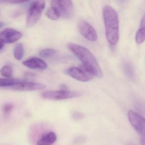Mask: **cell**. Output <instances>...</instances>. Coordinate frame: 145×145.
Segmentation results:
<instances>
[{"mask_svg": "<svg viewBox=\"0 0 145 145\" xmlns=\"http://www.w3.org/2000/svg\"><path fill=\"white\" fill-rule=\"evenodd\" d=\"M124 67L126 74L129 77H133L134 73L132 66L129 64H128V63H127L125 65Z\"/></svg>", "mask_w": 145, "mask_h": 145, "instance_id": "19", "label": "cell"}, {"mask_svg": "<svg viewBox=\"0 0 145 145\" xmlns=\"http://www.w3.org/2000/svg\"><path fill=\"white\" fill-rule=\"evenodd\" d=\"M3 43L0 41V50L3 48Z\"/></svg>", "mask_w": 145, "mask_h": 145, "instance_id": "24", "label": "cell"}, {"mask_svg": "<svg viewBox=\"0 0 145 145\" xmlns=\"http://www.w3.org/2000/svg\"><path fill=\"white\" fill-rule=\"evenodd\" d=\"M23 64L25 66L33 70H43L47 67V65L44 60L36 57L24 61Z\"/></svg>", "mask_w": 145, "mask_h": 145, "instance_id": "11", "label": "cell"}, {"mask_svg": "<svg viewBox=\"0 0 145 145\" xmlns=\"http://www.w3.org/2000/svg\"><path fill=\"white\" fill-rule=\"evenodd\" d=\"M45 7L44 0H37L31 3L28 9L26 16V25L28 27L33 26L37 23Z\"/></svg>", "mask_w": 145, "mask_h": 145, "instance_id": "3", "label": "cell"}, {"mask_svg": "<svg viewBox=\"0 0 145 145\" xmlns=\"http://www.w3.org/2000/svg\"><path fill=\"white\" fill-rule=\"evenodd\" d=\"M0 74L5 78H12L13 75L12 69L9 66H4L0 70Z\"/></svg>", "mask_w": 145, "mask_h": 145, "instance_id": "17", "label": "cell"}, {"mask_svg": "<svg viewBox=\"0 0 145 145\" xmlns=\"http://www.w3.org/2000/svg\"><path fill=\"white\" fill-rule=\"evenodd\" d=\"M4 23H2V22H0V28L2 27L3 26H4Z\"/></svg>", "mask_w": 145, "mask_h": 145, "instance_id": "25", "label": "cell"}, {"mask_svg": "<svg viewBox=\"0 0 145 145\" xmlns=\"http://www.w3.org/2000/svg\"><path fill=\"white\" fill-rule=\"evenodd\" d=\"M22 37L21 32L12 28H7L0 32V41L3 43H14Z\"/></svg>", "mask_w": 145, "mask_h": 145, "instance_id": "8", "label": "cell"}, {"mask_svg": "<svg viewBox=\"0 0 145 145\" xmlns=\"http://www.w3.org/2000/svg\"><path fill=\"white\" fill-rule=\"evenodd\" d=\"M128 116L129 122L139 135L141 144L145 145V118L132 110L129 111Z\"/></svg>", "mask_w": 145, "mask_h": 145, "instance_id": "4", "label": "cell"}, {"mask_svg": "<svg viewBox=\"0 0 145 145\" xmlns=\"http://www.w3.org/2000/svg\"><path fill=\"white\" fill-rule=\"evenodd\" d=\"M46 14L48 18L52 20H57L61 16L59 11L52 6L47 10Z\"/></svg>", "mask_w": 145, "mask_h": 145, "instance_id": "16", "label": "cell"}, {"mask_svg": "<svg viewBox=\"0 0 145 145\" xmlns=\"http://www.w3.org/2000/svg\"><path fill=\"white\" fill-rule=\"evenodd\" d=\"M13 108V106L12 105L10 104H6L3 106V112L6 114H7L12 111Z\"/></svg>", "mask_w": 145, "mask_h": 145, "instance_id": "20", "label": "cell"}, {"mask_svg": "<svg viewBox=\"0 0 145 145\" xmlns=\"http://www.w3.org/2000/svg\"><path fill=\"white\" fill-rule=\"evenodd\" d=\"M135 40L138 44H140L145 41V14L141 20L139 29L136 33Z\"/></svg>", "mask_w": 145, "mask_h": 145, "instance_id": "13", "label": "cell"}, {"mask_svg": "<svg viewBox=\"0 0 145 145\" xmlns=\"http://www.w3.org/2000/svg\"><path fill=\"white\" fill-rule=\"evenodd\" d=\"M103 17L106 39L111 45H116L119 39V19L117 12L112 7L107 5L103 8Z\"/></svg>", "mask_w": 145, "mask_h": 145, "instance_id": "2", "label": "cell"}, {"mask_svg": "<svg viewBox=\"0 0 145 145\" xmlns=\"http://www.w3.org/2000/svg\"><path fill=\"white\" fill-rule=\"evenodd\" d=\"M22 81H23L18 78H0V87H11Z\"/></svg>", "mask_w": 145, "mask_h": 145, "instance_id": "14", "label": "cell"}, {"mask_svg": "<svg viewBox=\"0 0 145 145\" xmlns=\"http://www.w3.org/2000/svg\"><path fill=\"white\" fill-rule=\"evenodd\" d=\"M29 1V0H11V2L14 3H22Z\"/></svg>", "mask_w": 145, "mask_h": 145, "instance_id": "22", "label": "cell"}, {"mask_svg": "<svg viewBox=\"0 0 145 145\" xmlns=\"http://www.w3.org/2000/svg\"><path fill=\"white\" fill-rule=\"evenodd\" d=\"M65 73L75 80L82 82L89 81L94 76L82 65L79 67L69 68L65 70Z\"/></svg>", "mask_w": 145, "mask_h": 145, "instance_id": "6", "label": "cell"}, {"mask_svg": "<svg viewBox=\"0 0 145 145\" xmlns=\"http://www.w3.org/2000/svg\"><path fill=\"white\" fill-rule=\"evenodd\" d=\"M68 47L82 62V65L94 76L102 77L103 72L93 54L86 48L75 43L68 44Z\"/></svg>", "mask_w": 145, "mask_h": 145, "instance_id": "1", "label": "cell"}, {"mask_svg": "<svg viewBox=\"0 0 145 145\" xmlns=\"http://www.w3.org/2000/svg\"><path fill=\"white\" fill-rule=\"evenodd\" d=\"M57 139V135L54 132H50L43 135L37 141L38 145H48L54 144Z\"/></svg>", "mask_w": 145, "mask_h": 145, "instance_id": "12", "label": "cell"}, {"mask_svg": "<svg viewBox=\"0 0 145 145\" xmlns=\"http://www.w3.org/2000/svg\"><path fill=\"white\" fill-rule=\"evenodd\" d=\"M124 0H120V1H124Z\"/></svg>", "mask_w": 145, "mask_h": 145, "instance_id": "27", "label": "cell"}, {"mask_svg": "<svg viewBox=\"0 0 145 145\" xmlns=\"http://www.w3.org/2000/svg\"><path fill=\"white\" fill-rule=\"evenodd\" d=\"M56 51L52 49H46L42 50L40 53V56L42 58H48L55 55Z\"/></svg>", "mask_w": 145, "mask_h": 145, "instance_id": "18", "label": "cell"}, {"mask_svg": "<svg viewBox=\"0 0 145 145\" xmlns=\"http://www.w3.org/2000/svg\"><path fill=\"white\" fill-rule=\"evenodd\" d=\"M7 0H0V3L6 1Z\"/></svg>", "mask_w": 145, "mask_h": 145, "instance_id": "26", "label": "cell"}, {"mask_svg": "<svg viewBox=\"0 0 145 145\" xmlns=\"http://www.w3.org/2000/svg\"><path fill=\"white\" fill-rule=\"evenodd\" d=\"M52 6L58 9L61 16L69 18L72 16V5L71 0H52Z\"/></svg>", "mask_w": 145, "mask_h": 145, "instance_id": "7", "label": "cell"}, {"mask_svg": "<svg viewBox=\"0 0 145 145\" xmlns=\"http://www.w3.org/2000/svg\"><path fill=\"white\" fill-rule=\"evenodd\" d=\"M60 88L61 90H67V87H66V85H64V84H62V85H61Z\"/></svg>", "mask_w": 145, "mask_h": 145, "instance_id": "23", "label": "cell"}, {"mask_svg": "<svg viewBox=\"0 0 145 145\" xmlns=\"http://www.w3.org/2000/svg\"><path fill=\"white\" fill-rule=\"evenodd\" d=\"M79 32L86 39L95 41L98 39L97 33L93 27L85 21H82L78 25Z\"/></svg>", "mask_w": 145, "mask_h": 145, "instance_id": "9", "label": "cell"}, {"mask_svg": "<svg viewBox=\"0 0 145 145\" xmlns=\"http://www.w3.org/2000/svg\"><path fill=\"white\" fill-rule=\"evenodd\" d=\"M82 93L77 91L65 90L59 91H46L41 94L43 98L49 100H62L80 97Z\"/></svg>", "mask_w": 145, "mask_h": 145, "instance_id": "5", "label": "cell"}, {"mask_svg": "<svg viewBox=\"0 0 145 145\" xmlns=\"http://www.w3.org/2000/svg\"><path fill=\"white\" fill-rule=\"evenodd\" d=\"M73 117L76 119H79L82 118L83 115L79 112H76L73 114Z\"/></svg>", "mask_w": 145, "mask_h": 145, "instance_id": "21", "label": "cell"}, {"mask_svg": "<svg viewBox=\"0 0 145 145\" xmlns=\"http://www.w3.org/2000/svg\"><path fill=\"white\" fill-rule=\"evenodd\" d=\"M14 56L16 60H20L23 58L24 55V49L23 44L18 43L14 49Z\"/></svg>", "mask_w": 145, "mask_h": 145, "instance_id": "15", "label": "cell"}, {"mask_svg": "<svg viewBox=\"0 0 145 145\" xmlns=\"http://www.w3.org/2000/svg\"><path fill=\"white\" fill-rule=\"evenodd\" d=\"M12 89L20 91H32L45 89L46 85L31 82L22 81L11 87Z\"/></svg>", "mask_w": 145, "mask_h": 145, "instance_id": "10", "label": "cell"}]
</instances>
